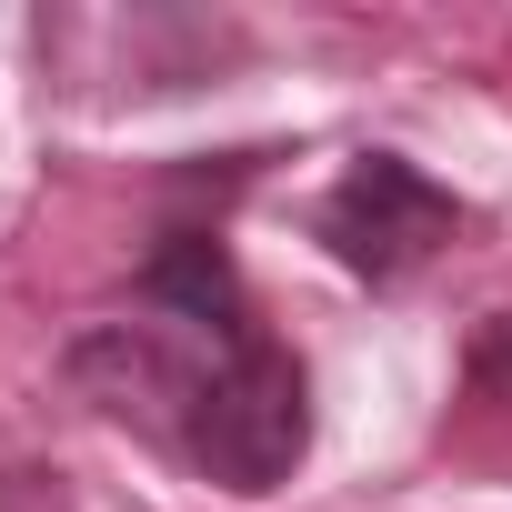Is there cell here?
Wrapping results in <instances>:
<instances>
[{
    "label": "cell",
    "instance_id": "cell-1",
    "mask_svg": "<svg viewBox=\"0 0 512 512\" xmlns=\"http://www.w3.org/2000/svg\"><path fill=\"white\" fill-rule=\"evenodd\" d=\"M312 452V372L262 332H211L201 342V382H191V422H181V462L221 492H282Z\"/></svg>",
    "mask_w": 512,
    "mask_h": 512
},
{
    "label": "cell",
    "instance_id": "cell-4",
    "mask_svg": "<svg viewBox=\"0 0 512 512\" xmlns=\"http://www.w3.org/2000/svg\"><path fill=\"white\" fill-rule=\"evenodd\" d=\"M462 382H472L482 402H512V312H492V322L472 332V352H462Z\"/></svg>",
    "mask_w": 512,
    "mask_h": 512
},
{
    "label": "cell",
    "instance_id": "cell-5",
    "mask_svg": "<svg viewBox=\"0 0 512 512\" xmlns=\"http://www.w3.org/2000/svg\"><path fill=\"white\" fill-rule=\"evenodd\" d=\"M0 512H71V472L61 462H0Z\"/></svg>",
    "mask_w": 512,
    "mask_h": 512
},
{
    "label": "cell",
    "instance_id": "cell-3",
    "mask_svg": "<svg viewBox=\"0 0 512 512\" xmlns=\"http://www.w3.org/2000/svg\"><path fill=\"white\" fill-rule=\"evenodd\" d=\"M141 312L151 322H181V332H241V322H262L231 272V251L221 231H171L151 262H141Z\"/></svg>",
    "mask_w": 512,
    "mask_h": 512
},
{
    "label": "cell",
    "instance_id": "cell-2",
    "mask_svg": "<svg viewBox=\"0 0 512 512\" xmlns=\"http://www.w3.org/2000/svg\"><path fill=\"white\" fill-rule=\"evenodd\" d=\"M312 231H322V251H332L352 282H402V272H422L432 251L462 231V201H452L422 161H402V151H362V161L322 191Z\"/></svg>",
    "mask_w": 512,
    "mask_h": 512
}]
</instances>
